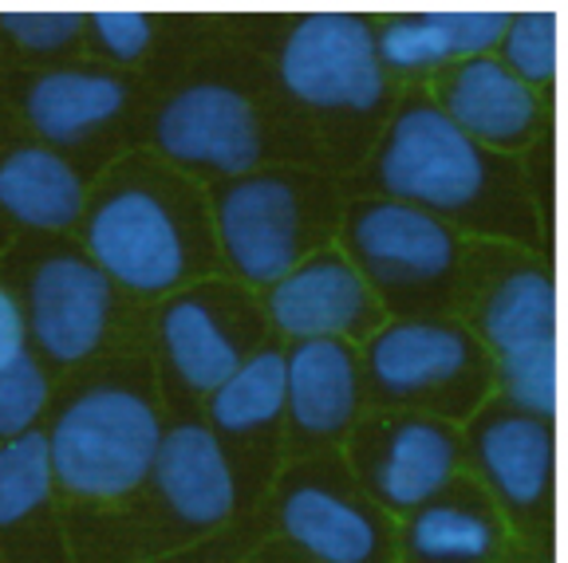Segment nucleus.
<instances>
[{"mask_svg": "<svg viewBox=\"0 0 568 563\" xmlns=\"http://www.w3.org/2000/svg\"><path fill=\"white\" fill-rule=\"evenodd\" d=\"M88 256L111 284L162 296L210 273L217 240L205 197L151 162H131L88 202Z\"/></svg>", "mask_w": 568, "mask_h": 563, "instance_id": "1", "label": "nucleus"}, {"mask_svg": "<svg viewBox=\"0 0 568 563\" xmlns=\"http://www.w3.org/2000/svg\"><path fill=\"white\" fill-rule=\"evenodd\" d=\"M375 177L383 197L415 205L446 225L458 221L486 233H517L532 217L506 158L462 134L430 99H410L390 119Z\"/></svg>", "mask_w": 568, "mask_h": 563, "instance_id": "2", "label": "nucleus"}, {"mask_svg": "<svg viewBox=\"0 0 568 563\" xmlns=\"http://www.w3.org/2000/svg\"><path fill=\"white\" fill-rule=\"evenodd\" d=\"M210 221L230 273L248 288H268L324 248L320 240L336 221V197L304 174L253 170L217 190Z\"/></svg>", "mask_w": 568, "mask_h": 563, "instance_id": "3", "label": "nucleus"}, {"mask_svg": "<svg viewBox=\"0 0 568 563\" xmlns=\"http://www.w3.org/2000/svg\"><path fill=\"white\" fill-rule=\"evenodd\" d=\"M162 430L159 406L134 387L83 390L44 433L55 484L80 501H123L151 481Z\"/></svg>", "mask_w": 568, "mask_h": 563, "instance_id": "4", "label": "nucleus"}, {"mask_svg": "<svg viewBox=\"0 0 568 563\" xmlns=\"http://www.w3.org/2000/svg\"><path fill=\"white\" fill-rule=\"evenodd\" d=\"M364 375L387 402H410L430 418H466L481 410L489 359L474 331L443 316H403L367 335Z\"/></svg>", "mask_w": 568, "mask_h": 563, "instance_id": "5", "label": "nucleus"}, {"mask_svg": "<svg viewBox=\"0 0 568 563\" xmlns=\"http://www.w3.org/2000/svg\"><path fill=\"white\" fill-rule=\"evenodd\" d=\"M352 260L383 308L426 316L438 308L458 268V233L446 221L395 197L359 202L344 221Z\"/></svg>", "mask_w": 568, "mask_h": 563, "instance_id": "6", "label": "nucleus"}, {"mask_svg": "<svg viewBox=\"0 0 568 563\" xmlns=\"http://www.w3.org/2000/svg\"><path fill=\"white\" fill-rule=\"evenodd\" d=\"M284 91L316 111L367 115L387 95L375 28L355 12H312L284 35L276 55Z\"/></svg>", "mask_w": 568, "mask_h": 563, "instance_id": "7", "label": "nucleus"}, {"mask_svg": "<svg viewBox=\"0 0 568 563\" xmlns=\"http://www.w3.org/2000/svg\"><path fill=\"white\" fill-rule=\"evenodd\" d=\"M159 339L170 375L194 395H213L257 351V304L237 284L194 280L166 299L159 316Z\"/></svg>", "mask_w": 568, "mask_h": 563, "instance_id": "8", "label": "nucleus"}, {"mask_svg": "<svg viewBox=\"0 0 568 563\" xmlns=\"http://www.w3.org/2000/svg\"><path fill=\"white\" fill-rule=\"evenodd\" d=\"M265 316L284 339L355 344L383 324V304L344 248H316L265 288Z\"/></svg>", "mask_w": 568, "mask_h": 563, "instance_id": "9", "label": "nucleus"}, {"mask_svg": "<svg viewBox=\"0 0 568 563\" xmlns=\"http://www.w3.org/2000/svg\"><path fill=\"white\" fill-rule=\"evenodd\" d=\"M154 142L174 166L230 182L253 174L265 150L257 106L230 83H190L174 91L154 119Z\"/></svg>", "mask_w": 568, "mask_h": 563, "instance_id": "10", "label": "nucleus"}, {"mask_svg": "<svg viewBox=\"0 0 568 563\" xmlns=\"http://www.w3.org/2000/svg\"><path fill=\"white\" fill-rule=\"evenodd\" d=\"M458 430L430 414L383 418L355 441L367 493L390 512H415L443 497L458 473Z\"/></svg>", "mask_w": 568, "mask_h": 563, "instance_id": "11", "label": "nucleus"}, {"mask_svg": "<svg viewBox=\"0 0 568 563\" xmlns=\"http://www.w3.org/2000/svg\"><path fill=\"white\" fill-rule=\"evenodd\" d=\"M24 324L48 359L83 362L99 351L115 308V284L95 268L88 253H52L28 276Z\"/></svg>", "mask_w": 568, "mask_h": 563, "instance_id": "12", "label": "nucleus"}, {"mask_svg": "<svg viewBox=\"0 0 568 563\" xmlns=\"http://www.w3.org/2000/svg\"><path fill=\"white\" fill-rule=\"evenodd\" d=\"M474 461L509 512H537L549 501L557 469V433L552 422L521 414L514 406H481L470 430Z\"/></svg>", "mask_w": 568, "mask_h": 563, "instance_id": "13", "label": "nucleus"}, {"mask_svg": "<svg viewBox=\"0 0 568 563\" xmlns=\"http://www.w3.org/2000/svg\"><path fill=\"white\" fill-rule=\"evenodd\" d=\"M438 111L486 150H521L541 126V99L497 55H478L450 68L438 88Z\"/></svg>", "mask_w": 568, "mask_h": 563, "instance_id": "14", "label": "nucleus"}, {"mask_svg": "<svg viewBox=\"0 0 568 563\" xmlns=\"http://www.w3.org/2000/svg\"><path fill=\"white\" fill-rule=\"evenodd\" d=\"M276 516L284 536L316 563H375L387 547L379 512L328 477L288 484Z\"/></svg>", "mask_w": 568, "mask_h": 563, "instance_id": "15", "label": "nucleus"}, {"mask_svg": "<svg viewBox=\"0 0 568 563\" xmlns=\"http://www.w3.org/2000/svg\"><path fill=\"white\" fill-rule=\"evenodd\" d=\"M151 481L162 504L190 529H217L237 509V473L222 438L202 422L162 430Z\"/></svg>", "mask_w": 568, "mask_h": 563, "instance_id": "16", "label": "nucleus"}, {"mask_svg": "<svg viewBox=\"0 0 568 563\" xmlns=\"http://www.w3.org/2000/svg\"><path fill=\"white\" fill-rule=\"evenodd\" d=\"M364 362L352 344L308 339L284 355V414L304 441H336L359 418Z\"/></svg>", "mask_w": 568, "mask_h": 563, "instance_id": "17", "label": "nucleus"}, {"mask_svg": "<svg viewBox=\"0 0 568 563\" xmlns=\"http://www.w3.org/2000/svg\"><path fill=\"white\" fill-rule=\"evenodd\" d=\"M509 12L497 9H430L403 12L375 28L383 71H430L494 55Z\"/></svg>", "mask_w": 568, "mask_h": 563, "instance_id": "18", "label": "nucleus"}, {"mask_svg": "<svg viewBox=\"0 0 568 563\" xmlns=\"http://www.w3.org/2000/svg\"><path fill=\"white\" fill-rule=\"evenodd\" d=\"M481 351L494 367L557 351V284L537 265H509L494 276L478 311Z\"/></svg>", "mask_w": 568, "mask_h": 563, "instance_id": "19", "label": "nucleus"}, {"mask_svg": "<svg viewBox=\"0 0 568 563\" xmlns=\"http://www.w3.org/2000/svg\"><path fill=\"white\" fill-rule=\"evenodd\" d=\"M80 170L52 146H17L0 158V209L40 233L71 229L88 213Z\"/></svg>", "mask_w": 568, "mask_h": 563, "instance_id": "20", "label": "nucleus"}, {"mask_svg": "<svg viewBox=\"0 0 568 563\" xmlns=\"http://www.w3.org/2000/svg\"><path fill=\"white\" fill-rule=\"evenodd\" d=\"M126 106V83L99 68H52L24 91V115L55 146L88 139Z\"/></svg>", "mask_w": 568, "mask_h": 563, "instance_id": "21", "label": "nucleus"}, {"mask_svg": "<svg viewBox=\"0 0 568 563\" xmlns=\"http://www.w3.org/2000/svg\"><path fill=\"white\" fill-rule=\"evenodd\" d=\"M403 544L418 563H489L501 544V524L470 497H435L410 512Z\"/></svg>", "mask_w": 568, "mask_h": 563, "instance_id": "22", "label": "nucleus"}, {"mask_svg": "<svg viewBox=\"0 0 568 563\" xmlns=\"http://www.w3.org/2000/svg\"><path fill=\"white\" fill-rule=\"evenodd\" d=\"M210 398V430L248 438L284 418V351L257 347Z\"/></svg>", "mask_w": 568, "mask_h": 563, "instance_id": "23", "label": "nucleus"}, {"mask_svg": "<svg viewBox=\"0 0 568 563\" xmlns=\"http://www.w3.org/2000/svg\"><path fill=\"white\" fill-rule=\"evenodd\" d=\"M55 473L48 438L40 430H28L20 438L0 441V529H12L32 512L52 501Z\"/></svg>", "mask_w": 568, "mask_h": 563, "instance_id": "24", "label": "nucleus"}, {"mask_svg": "<svg viewBox=\"0 0 568 563\" xmlns=\"http://www.w3.org/2000/svg\"><path fill=\"white\" fill-rule=\"evenodd\" d=\"M497 60L532 91L557 80L560 60V17L552 9H529L506 20V32L497 40Z\"/></svg>", "mask_w": 568, "mask_h": 563, "instance_id": "25", "label": "nucleus"}, {"mask_svg": "<svg viewBox=\"0 0 568 563\" xmlns=\"http://www.w3.org/2000/svg\"><path fill=\"white\" fill-rule=\"evenodd\" d=\"M48 398H52V382L32 351L0 367V441L36 430L40 414L48 410Z\"/></svg>", "mask_w": 568, "mask_h": 563, "instance_id": "26", "label": "nucleus"}, {"mask_svg": "<svg viewBox=\"0 0 568 563\" xmlns=\"http://www.w3.org/2000/svg\"><path fill=\"white\" fill-rule=\"evenodd\" d=\"M0 28L28 52H60L83 32L80 12H44V9H17L0 12Z\"/></svg>", "mask_w": 568, "mask_h": 563, "instance_id": "27", "label": "nucleus"}, {"mask_svg": "<svg viewBox=\"0 0 568 563\" xmlns=\"http://www.w3.org/2000/svg\"><path fill=\"white\" fill-rule=\"evenodd\" d=\"M83 24L91 28L95 44L119 63H134L154 40L151 17L134 9H99L91 17H83Z\"/></svg>", "mask_w": 568, "mask_h": 563, "instance_id": "28", "label": "nucleus"}, {"mask_svg": "<svg viewBox=\"0 0 568 563\" xmlns=\"http://www.w3.org/2000/svg\"><path fill=\"white\" fill-rule=\"evenodd\" d=\"M28 351V324L20 299L0 284V367H9L12 359Z\"/></svg>", "mask_w": 568, "mask_h": 563, "instance_id": "29", "label": "nucleus"}]
</instances>
